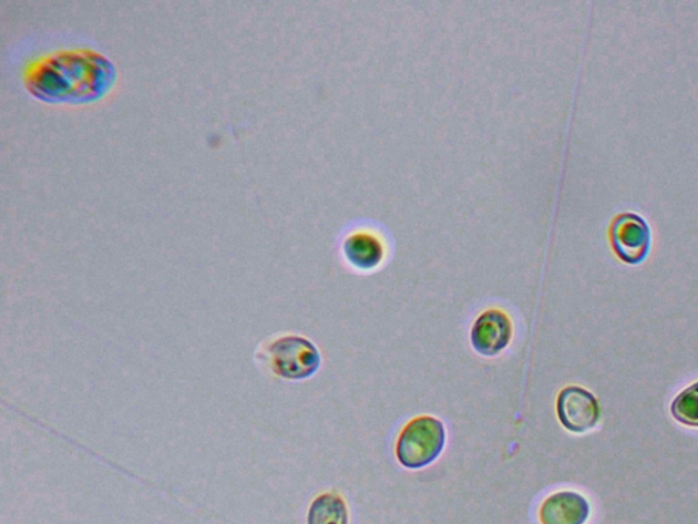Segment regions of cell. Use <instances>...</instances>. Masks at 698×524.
<instances>
[{
	"label": "cell",
	"mask_w": 698,
	"mask_h": 524,
	"mask_svg": "<svg viewBox=\"0 0 698 524\" xmlns=\"http://www.w3.org/2000/svg\"><path fill=\"white\" fill-rule=\"evenodd\" d=\"M671 414L684 425L698 428V382L674 399Z\"/></svg>",
	"instance_id": "cell-9"
},
{
	"label": "cell",
	"mask_w": 698,
	"mask_h": 524,
	"mask_svg": "<svg viewBox=\"0 0 698 524\" xmlns=\"http://www.w3.org/2000/svg\"><path fill=\"white\" fill-rule=\"evenodd\" d=\"M557 411L562 425L575 433L589 431L601 420L599 403L594 394L575 386L561 391Z\"/></svg>",
	"instance_id": "cell-3"
},
{
	"label": "cell",
	"mask_w": 698,
	"mask_h": 524,
	"mask_svg": "<svg viewBox=\"0 0 698 524\" xmlns=\"http://www.w3.org/2000/svg\"><path fill=\"white\" fill-rule=\"evenodd\" d=\"M513 326L504 311L490 309L478 317L471 331L473 350L483 357H495L511 345Z\"/></svg>",
	"instance_id": "cell-4"
},
{
	"label": "cell",
	"mask_w": 698,
	"mask_h": 524,
	"mask_svg": "<svg viewBox=\"0 0 698 524\" xmlns=\"http://www.w3.org/2000/svg\"><path fill=\"white\" fill-rule=\"evenodd\" d=\"M309 524H348V508L337 493H325L315 500L309 511Z\"/></svg>",
	"instance_id": "cell-8"
},
{
	"label": "cell",
	"mask_w": 698,
	"mask_h": 524,
	"mask_svg": "<svg viewBox=\"0 0 698 524\" xmlns=\"http://www.w3.org/2000/svg\"><path fill=\"white\" fill-rule=\"evenodd\" d=\"M445 444V425L434 417H418L402 429L396 456L402 468L420 470L435 462Z\"/></svg>",
	"instance_id": "cell-1"
},
{
	"label": "cell",
	"mask_w": 698,
	"mask_h": 524,
	"mask_svg": "<svg viewBox=\"0 0 698 524\" xmlns=\"http://www.w3.org/2000/svg\"><path fill=\"white\" fill-rule=\"evenodd\" d=\"M591 515L588 500L573 491H562L544 500L540 510L542 524H585Z\"/></svg>",
	"instance_id": "cell-6"
},
{
	"label": "cell",
	"mask_w": 698,
	"mask_h": 524,
	"mask_svg": "<svg viewBox=\"0 0 698 524\" xmlns=\"http://www.w3.org/2000/svg\"><path fill=\"white\" fill-rule=\"evenodd\" d=\"M345 255L352 267L369 270L383 261L384 247L380 238L370 233H355L345 243Z\"/></svg>",
	"instance_id": "cell-7"
},
{
	"label": "cell",
	"mask_w": 698,
	"mask_h": 524,
	"mask_svg": "<svg viewBox=\"0 0 698 524\" xmlns=\"http://www.w3.org/2000/svg\"><path fill=\"white\" fill-rule=\"evenodd\" d=\"M612 238L615 251L625 263L638 264L648 255L650 234L641 217L632 214L619 216L614 222Z\"/></svg>",
	"instance_id": "cell-5"
},
{
	"label": "cell",
	"mask_w": 698,
	"mask_h": 524,
	"mask_svg": "<svg viewBox=\"0 0 698 524\" xmlns=\"http://www.w3.org/2000/svg\"><path fill=\"white\" fill-rule=\"evenodd\" d=\"M271 367L284 379H309L321 367V355L310 340L299 337L281 338L270 347Z\"/></svg>",
	"instance_id": "cell-2"
}]
</instances>
